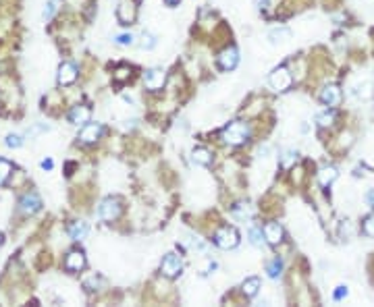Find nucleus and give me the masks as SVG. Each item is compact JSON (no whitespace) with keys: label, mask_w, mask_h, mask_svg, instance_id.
<instances>
[{"label":"nucleus","mask_w":374,"mask_h":307,"mask_svg":"<svg viewBox=\"0 0 374 307\" xmlns=\"http://www.w3.org/2000/svg\"><path fill=\"white\" fill-rule=\"evenodd\" d=\"M364 233H366L368 237H374V214L366 218V222H364Z\"/></svg>","instance_id":"obj_27"},{"label":"nucleus","mask_w":374,"mask_h":307,"mask_svg":"<svg viewBox=\"0 0 374 307\" xmlns=\"http://www.w3.org/2000/svg\"><path fill=\"white\" fill-rule=\"evenodd\" d=\"M65 268L71 270V272L83 270L85 268V255H83V251H71L67 255V260H65Z\"/></svg>","instance_id":"obj_12"},{"label":"nucleus","mask_w":374,"mask_h":307,"mask_svg":"<svg viewBox=\"0 0 374 307\" xmlns=\"http://www.w3.org/2000/svg\"><path fill=\"white\" fill-rule=\"evenodd\" d=\"M100 135H102V125H100V122H85L83 129L79 131V139L83 143H96Z\"/></svg>","instance_id":"obj_7"},{"label":"nucleus","mask_w":374,"mask_h":307,"mask_svg":"<svg viewBox=\"0 0 374 307\" xmlns=\"http://www.w3.org/2000/svg\"><path fill=\"white\" fill-rule=\"evenodd\" d=\"M268 38H270V42H285V40H289L291 38V32L287 27H276V29H272V32L268 34Z\"/></svg>","instance_id":"obj_20"},{"label":"nucleus","mask_w":374,"mask_h":307,"mask_svg":"<svg viewBox=\"0 0 374 307\" xmlns=\"http://www.w3.org/2000/svg\"><path fill=\"white\" fill-rule=\"evenodd\" d=\"M127 77H131V69H127V67H121V69L114 73V79H116V81H125Z\"/></svg>","instance_id":"obj_29"},{"label":"nucleus","mask_w":374,"mask_h":307,"mask_svg":"<svg viewBox=\"0 0 374 307\" xmlns=\"http://www.w3.org/2000/svg\"><path fill=\"white\" fill-rule=\"evenodd\" d=\"M54 11H56V0H50V3L46 5V9H44V19H46V21H48V19H52Z\"/></svg>","instance_id":"obj_30"},{"label":"nucleus","mask_w":374,"mask_h":307,"mask_svg":"<svg viewBox=\"0 0 374 307\" xmlns=\"http://www.w3.org/2000/svg\"><path fill=\"white\" fill-rule=\"evenodd\" d=\"M316 122L320 127H331L333 122H335V112H320V114H316Z\"/></svg>","instance_id":"obj_24"},{"label":"nucleus","mask_w":374,"mask_h":307,"mask_svg":"<svg viewBox=\"0 0 374 307\" xmlns=\"http://www.w3.org/2000/svg\"><path fill=\"white\" fill-rule=\"evenodd\" d=\"M258 9H268V0H258Z\"/></svg>","instance_id":"obj_34"},{"label":"nucleus","mask_w":374,"mask_h":307,"mask_svg":"<svg viewBox=\"0 0 374 307\" xmlns=\"http://www.w3.org/2000/svg\"><path fill=\"white\" fill-rule=\"evenodd\" d=\"M69 237H71L73 241L85 239V237H87V224H85V222H73V224L69 226Z\"/></svg>","instance_id":"obj_18"},{"label":"nucleus","mask_w":374,"mask_h":307,"mask_svg":"<svg viewBox=\"0 0 374 307\" xmlns=\"http://www.w3.org/2000/svg\"><path fill=\"white\" fill-rule=\"evenodd\" d=\"M160 270H162V274H165V276H169V278H175V276H179V274H181V270H183V262H181V258H179V255L169 253V255L162 260Z\"/></svg>","instance_id":"obj_5"},{"label":"nucleus","mask_w":374,"mask_h":307,"mask_svg":"<svg viewBox=\"0 0 374 307\" xmlns=\"http://www.w3.org/2000/svg\"><path fill=\"white\" fill-rule=\"evenodd\" d=\"M243 293L247 295V297H256V293L260 291V278H256V276H252V278H247L245 283H243Z\"/></svg>","instance_id":"obj_19"},{"label":"nucleus","mask_w":374,"mask_h":307,"mask_svg":"<svg viewBox=\"0 0 374 307\" xmlns=\"http://www.w3.org/2000/svg\"><path fill=\"white\" fill-rule=\"evenodd\" d=\"M264 237L270 245H278L280 241H283V228H280V224H276V222H268L264 226Z\"/></svg>","instance_id":"obj_13"},{"label":"nucleus","mask_w":374,"mask_h":307,"mask_svg":"<svg viewBox=\"0 0 374 307\" xmlns=\"http://www.w3.org/2000/svg\"><path fill=\"white\" fill-rule=\"evenodd\" d=\"M77 81V67L73 63H62L58 67V83L60 85H71Z\"/></svg>","instance_id":"obj_11"},{"label":"nucleus","mask_w":374,"mask_h":307,"mask_svg":"<svg viewBox=\"0 0 374 307\" xmlns=\"http://www.w3.org/2000/svg\"><path fill=\"white\" fill-rule=\"evenodd\" d=\"M116 44H121V46H131L133 44V36L131 34H121V36H116Z\"/></svg>","instance_id":"obj_28"},{"label":"nucleus","mask_w":374,"mask_h":307,"mask_svg":"<svg viewBox=\"0 0 374 307\" xmlns=\"http://www.w3.org/2000/svg\"><path fill=\"white\" fill-rule=\"evenodd\" d=\"M264 241H266L264 231H260V228H249V243H252L254 247H262Z\"/></svg>","instance_id":"obj_22"},{"label":"nucleus","mask_w":374,"mask_h":307,"mask_svg":"<svg viewBox=\"0 0 374 307\" xmlns=\"http://www.w3.org/2000/svg\"><path fill=\"white\" fill-rule=\"evenodd\" d=\"M247 139H249V127L241 120L231 122V125L225 127V131H223V141L229 145H241Z\"/></svg>","instance_id":"obj_1"},{"label":"nucleus","mask_w":374,"mask_h":307,"mask_svg":"<svg viewBox=\"0 0 374 307\" xmlns=\"http://www.w3.org/2000/svg\"><path fill=\"white\" fill-rule=\"evenodd\" d=\"M280 270H283V262H280L278 258H272L268 264H266V272L270 278H278L280 276Z\"/></svg>","instance_id":"obj_21"},{"label":"nucleus","mask_w":374,"mask_h":307,"mask_svg":"<svg viewBox=\"0 0 374 307\" xmlns=\"http://www.w3.org/2000/svg\"><path fill=\"white\" fill-rule=\"evenodd\" d=\"M214 243L221 249H233V247H237V243H239V233L233 226H223V228L216 231Z\"/></svg>","instance_id":"obj_2"},{"label":"nucleus","mask_w":374,"mask_h":307,"mask_svg":"<svg viewBox=\"0 0 374 307\" xmlns=\"http://www.w3.org/2000/svg\"><path fill=\"white\" fill-rule=\"evenodd\" d=\"M165 81H167V75L162 69H150L144 73V83L148 89H162L165 87Z\"/></svg>","instance_id":"obj_6"},{"label":"nucleus","mask_w":374,"mask_h":307,"mask_svg":"<svg viewBox=\"0 0 374 307\" xmlns=\"http://www.w3.org/2000/svg\"><path fill=\"white\" fill-rule=\"evenodd\" d=\"M320 102L324 106H337L341 102V89H339V85H335V83L324 85L322 91H320Z\"/></svg>","instance_id":"obj_10"},{"label":"nucleus","mask_w":374,"mask_h":307,"mask_svg":"<svg viewBox=\"0 0 374 307\" xmlns=\"http://www.w3.org/2000/svg\"><path fill=\"white\" fill-rule=\"evenodd\" d=\"M165 3H167L169 7H177V5H179V0H165Z\"/></svg>","instance_id":"obj_36"},{"label":"nucleus","mask_w":374,"mask_h":307,"mask_svg":"<svg viewBox=\"0 0 374 307\" xmlns=\"http://www.w3.org/2000/svg\"><path fill=\"white\" fill-rule=\"evenodd\" d=\"M98 216H100L102 220H106V222L116 220V218L121 216V201L114 199V197L104 199V201L100 203V208H98Z\"/></svg>","instance_id":"obj_4"},{"label":"nucleus","mask_w":374,"mask_h":307,"mask_svg":"<svg viewBox=\"0 0 374 307\" xmlns=\"http://www.w3.org/2000/svg\"><path fill=\"white\" fill-rule=\"evenodd\" d=\"M0 243H3V235H0Z\"/></svg>","instance_id":"obj_37"},{"label":"nucleus","mask_w":374,"mask_h":307,"mask_svg":"<svg viewBox=\"0 0 374 307\" xmlns=\"http://www.w3.org/2000/svg\"><path fill=\"white\" fill-rule=\"evenodd\" d=\"M42 168L50 170V168H52V160H44V162H42Z\"/></svg>","instance_id":"obj_35"},{"label":"nucleus","mask_w":374,"mask_h":307,"mask_svg":"<svg viewBox=\"0 0 374 307\" xmlns=\"http://www.w3.org/2000/svg\"><path fill=\"white\" fill-rule=\"evenodd\" d=\"M40 208H42V199L38 197V193H27L19 201V210H21V214H25V216H29V214H36Z\"/></svg>","instance_id":"obj_9"},{"label":"nucleus","mask_w":374,"mask_h":307,"mask_svg":"<svg viewBox=\"0 0 374 307\" xmlns=\"http://www.w3.org/2000/svg\"><path fill=\"white\" fill-rule=\"evenodd\" d=\"M116 17H119V21L121 23H133V19H135V7L131 5V3H121V7H119V11H116Z\"/></svg>","instance_id":"obj_15"},{"label":"nucleus","mask_w":374,"mask_h":307,"mask_svg":"<svg viewBox=\"0 0 374 307\" xmlns=\"http://www.w3.org/2000/svg\"><path fill=\"white\" fill-rule=\"evenodd\" d=\"M192 162L198 164V166H208L212 162V154L206 147H196L192 151Z\"/></svg>","instance_id":"obj_16"},{"label":"nucleus","mask_w":374,"mask_h":307,"mask_svg":"<svg viewBox=\"0 0 374 307\" xmlns=\"http://www.w3.org/2000/svg\"><path fill=\"white\" fill-rule=\"evenodd\" d=\"M335 301H341V299H345L347 297V287H337V291H335Z\"/></svg>","instance_id":"obj_32"},{"label":"nucleus","mask_w":374,"mask_h":307,"mask_svg":"<svg viewBox=\"0 0 374 307\" xmlns=\"http://www.w3.org/2000/svg\"><path fill=\"white\" fill-rule=\"evenodd\" d=\"M69 120L73 125H85V122H89V108L87 106H73L69 112Z\"/></svg>","instance_id":"obj_14"},{"label":"nucleus","mask_w":374,"mask_h":307,"mask_svg":"<svg viewBox=\"0 0 374 307\" xmlns=\"http://www.w3.org/2000/svg\"><path fill=\"white\" fill-rule=\"evenodd\" d=\"M295 162H297V154H295L293 149L285 151L283 156H280V166H283V168H291Z\"/></svg>","instance_id":"obj_23"},{"label":"nucleus","mask_w":374,"mask_h":307,"mask_svg":"<svg viewBox=\"0 0 374 307\" xmlns=\"http://www.w3.org/2000/svg\"><path fill=\"white\" fill-rule=\"evenodd\" d=\"M11 172H13V166H11L7 160L0 158V185H5L7 178L11 176Z\"/></svg>","instance_id":"obj_25"},{"label":"nucleus","mask_w":374,"mask_h":307,"mask_svg":"<svg viewBox=\"0 0 374 307\" xmlns=\"http://www.w3.org/2000/svg\"><path fill=\"white\" fill-rule=\"evenodd\" d=\"M335 178H337V168H335V166H324V168H320V172H318V181H320V185H322V187H329Z\"/></svg>","instance_id":"obj_17"},{"label":"nucleus","mask_w":374,"mask_h":307,"mask_svg":"<svg viewBox=\"0 0 374 307\" xmlns=\"http://www.w3.org/2000/svg\"><path fill=\"white\" fill-rule=\"evenodd\" d=\"M237 63H239V52L235 48H227L218 54V67L223 71H233L237 67Z\"/></svg>","instance_id":"obj_8"},{"label":"nucleus","mask_w":374,"mask_h":307,"mask_svg":"<svg viewBox=\"0 0 374 307\" xmlns=\"http://www.w3.org/2000/svg\"><path fill=\"white\" fill-rule=\"evenodd\" d=\"M156 46V38L152 36V34H144V38H142V48L144 50H152Z\"/></svg>","instance_id":"obj_26"},{"label":"nucleus","mask_w":374,"mask_h":307,"mask_svg":"<svg viewBox=\"0 0 374 307\" xmlns=\"http://www.w3.org/2000/svg\"><path fill=\"white\" fill-rule=\"evenodd\" d=\"M366 201H368L370 206H374V189H370V191L366 193Z\"/></svg>","instance_id":"obj_33"},{"label":"nucleus","mask_w":374,"mask_h":307,"mask_svg":"<svg viewBox=\"0 0 374 307\" xmlns=\"http://www.w3.org/2000/svg\"><path fill=\"white\" fill-rule=\"evenodd\" d=\"M21 143H23V139L19 135H9L7 137V145L9 147H21Z\"/></svg>","instance_id":"obj_31"},{"label":"nucleus","mask_w":374,"mask_h":307,"mask_svg":"<svg viewBox=\"0 0 374 307\" xmlns=\"http://www.w3.org/2000/svg\"><path fill=\"white\" fill-rule=\"evenodd\" d=\"M268 83H270V87H272L274 91H285V89L291 87L293 77H291V73H289L287 67H278V69H274V71L270 73Z\"/></svg>","instance_id":"obj_3"}]
</instances>
